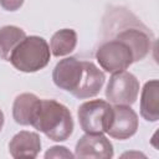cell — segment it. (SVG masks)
I'll list each match as a JSON object with an SVG mask.
<instances>
[{
    "mask_svg": "<svg viewBox=\"0 0 159 159\" xmlns=\"http://www.w3.org/2000/svg\"><path fill=\"white\" fill-rule=\"evenodd\" d=\"M40 98L34 93L19 94L12 104V118L20 125H31Z\"/></svg>",
    "mask_w": 159,
    "mask_h": 159,
    "instance_id": "obj_12",
    "label": "cell"
},
{
    "mask_svg": "<svg viewBox=\"0 0 159 159\" xmlns=\"http://www.w3.org/2000/svg\"><path fill=\"white\" fill-rule=\"evenodd\" d=\"M114 39L125 43L133 55V61H142L147 57L152 48V34L150 31L133 16V20H125L117 29Z\"/></svg>",
    "mask_w": 159,
    "mask_h": 159,
    "instance_id": "obj_4",
    "label": "cell"
},
{
    "mask_svg": "<svg viewBox=\"0 0 159 159\" xmlns=\"http://www.w3.org/2000/svg\"><path fill=\"white\" fill-rule=\"evenodd\" d=\"M77 45V34L72 29L56 31L50 40V51L53 56L61 57L71 53Z\"/></svg>",
    "mask_w": 159,
    "mask_h": 159,
    "instance_id": "obj_13",
    "label": "cell"
},
{
    "mask_svg": "<svg viewBox=\"0 0 159 159\" xmlns=\"http://www.w3.org/2000/svg\"><path fill=\"white\" fill-rule=\"evenodd\" d=\"M41 150V139L37 133L21 130L9 143V153L12 158H36Z\"/></svg>",
    "mask_w": 159,
    "mask_h": 159,
    "instance_id": "obj_10",
    "label": "cell"
},
{
    "mask_svg": "<svg viewBox=\"0 0 159 159\" xmlns=\"http://www.w3.org/2000/svg\"><path fill=\"white\" fill-rule=\"evenodd\" d=\"M137 129L138 116L130 108V106L114 104V107H112L106 133L114 139L124 140L133 137Z\"/></svg>",
    "mask_w": 159,
    "mask_h": 159,
    "instance_id": "obj_8",
    "label": "cell"
},
{
    "mask_svg": "<svg viewBox=\"0 0 159 159\" xmlns=\"http://www.w3.org/2000/svg\"><path fill=\"white\" fill-rule=\"evenodd\" d=\"M24 4V0H0V5L7 11H16Z\"/></svg>",
    "mask_w": 159,
    "mask_h": 159,
    "instance_id": "obj_16",
    "label": "cell"
},
{
    "mask_svg": "<svg viewBox=\"0 0 159 159\" xmlns=\"http://www.w3.org/2000/svg\"><path fill=\"white\" fill-rule=\"evenodd\" d=\"M31 125L53 142H63L73 132L70 109L55 99H40Z\"/></svg>",
    "mask_w": 159,
    "mask_h": 159,
    "instance_id": "obj_2",
    "label": "cell"
},
{
    "mask_svg": "<svg viewBox=\"0 0 159 159\" xmlns=\"http://www.w3.org/2000/svg\"><path fill=\"white\" fill-rule=\"evenodd\" d=\"M73 157L75 155L70 150H67L66 147H52L45 154L46 159L48 158H73Z\"/></svg>",
    "mask_w": 159,
    "mask_h": 159,
    "instance_id": "obj_15",
    "label": "cell"
},
{
    "mask_svg": "<svg viewBox=\"0 0 159 159\" xmlns=\"http://www.w3.org/2000/svg\"><path fill=\"white\" fill-rule=\"evenodd\" d=\"M52 81L60 89L70 92L76 98L86 99L99 93L106 76L103 71L91 61L66 57L55 66Z\"/></svg>",
    "mask_w": 159,
    "mask_h": 159,
    "instance_id": "obj_1",
    "label": "cell"
},
{
    "mask_svg": "<svg viewBox=\"0 0 159 159\" xmlns=\"http://www.w3.org/2000/svg\"><path fill=\"white\" fill-rule=\"evenodd\" d=\"M140 116L148 122L159 119V82L158 80L148 81L140 96Z\"/></svg>",
    "mask_w": 159,
    "mask_h": 159,
    "instance_id": "obj_11",
    "label": "cell"
},
{
    "mask_svg": "<svg viewBox=\"0 0 159 159\" xmlns=\"http://www.w3.org/2000/svg\"><path fill=\"white\" fill-rule=\"evenodd\" d=\"M50 46L43 37L26 36L10 55V63L19 71L31 73L37 72L50 62Z\"/></svg>",
    "mask_w": 159,
    "mask_h": 159,
    "instance_id": "obj_3",
    "label": "cell"
},
{
    "mask_svg": "<svg viewBox=\"0 0 159 159\" xmlns=\"http://www.w3.org/2000/svg\"><path fill=\"white\" fill-rule=\"evenodd\" d=\"M139 93V81L138 78L128 72L119 71L114 72L107 84L106 88V98L112 104H122V106H132Z\"/></svg>",
    "mask_w": 159,
    "mask_h": 159,
    "instance_id": "obj_6",
    "label": "cell"
},
{
    "mask_svg": "<svg viewBox=\"0 0 159 159\" xmlns=\"http://www.w3.org/2000/svg\"><path fill=\"white\" fill-rule=\"evenodd\" d=\"M113 145L103 133L91 134L86 133L82 135L75 149L76 158H89V159H111L113 157Z\"/></svg>",
    "mask_w": 159,
    "mask_h": 159,
    "instance_id": "obj_9",
    "label": "cell"
},
{
    "mask_svg": "<svg viewBox=\"0 0 159 159\" xmlns=\"http://www.w3.org/2000/svg\"><path fill=\"white\" fill-rule=\"evenodd\" d=\"M112 106L102 99H92L82 103L78 108V122L83 132L91 134L106 133Z\"/></svg>",
    "mask_w": 159,
    "mask_h": 159,
    "instance_id": "obj_7",
    "label": "cell"
},
{
    "mask_svg": "<svg viewBox=\"0 0 159 159\" xmlns=\"http://www.w3.org/2000/svg\"><path fill=\"white\" fill-rule=\"evenodd\" d=\"M96 60L109 73L124 71L134 62L130 48L116 39L103 41L99 45L96 51Z\"/></svg>",
    "mask_w": 159,
    "mask_h": 159,
    "instance_id": "obj_5",
    "label": "cell"
},
{
    "mask_svg": "<svg viewBox=\"0 0 159 159\" xmlns=\"http://www.w3.org/2000/svg\"><path fill=\"white\" fill-rule=\"evenodd\" d=\"M26 37V34L22 29L12 25L0 27V57L5 61H9L10 55L15 47Z\"/></svg>",
    "mask_w": 159,
    "mask_h": 159,
    "instance_id": "obj_14",
    "label": "cell"
},
{
    "mask_svg": "<svg viewBox=\"0 0 159 159\" xmlns=\"http://www.w3.org/2000/svg\"><path fill=\"white\" fill-rule=\"evenodd\" d=\"M2 127H4V113H2V111L0 109V132H1Z\"/></svg>",
    "mask_w": 159,
    "mask_h": 159,
    "instance_id": "obj_17",
    "label": "cell"
}]
</instances>
